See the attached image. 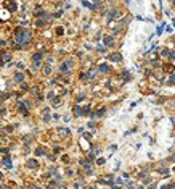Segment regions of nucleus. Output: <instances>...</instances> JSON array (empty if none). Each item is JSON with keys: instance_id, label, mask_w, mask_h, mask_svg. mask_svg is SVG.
I'll return each mask as SVG.
<instances>
[{"instance_id": "f257e3e1", "label": "nucleus", "mask_w": 175, "mask_h": 189, "mask_svg": "<svg viewBox=\"0 0 175 189\" xmlns=\"http://www.w3.org/2000/svg\"><path fill=\"white\" fill-rule=\"evenodd\" d=\"M29 37H31L29 31H24V29H18L16 34H15V41L18 42V44H26V42L29 41Z\"/></svg>"}, {"instance_id": "7ed1b4c3", "label": "nucleus", "mask_w": 175, "mask_h": 189, "mask_svg": "<svg viewBox=\"0 0 175 189\" xmlns=\"http://www.w3.org/2000/svg\"><path fill=\"white\" fill-rule=\"evenodd\" d=\"M100 71H104V73H106V71H108V66H104V65H103V66H100Z\"/></svg>"}, {"instance_id": "f03ea898", "label": "nucleus", "mask_w": 175, "mask_h": 189, "mask_svg": "<svg viewBox=\"0 0 175 189\" xmlns=\"http://www.w3.org/2000/svg\"><path fill=\"white\" fill-rule=\"evenodd\" d=\"M111 60L112 61H119V60H122V57H121L119 53H114V55H111Z\"/></svg>"}]
</instances>
